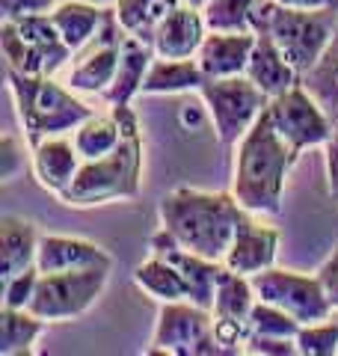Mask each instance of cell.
Returning a JSON list of instances; mask_svg holds the SVG:
<instances>
[{
  "mask_svg": "<svg viewBox=\"0 0 338 356\" xmlns=\"http://www.w3.org/2000/svg\"><path fill=\"white\" fill-rule=\"evenodd\" d=\"M297 158L300 152L279 137V131L273 128L264 107L261 116L252 122V128L234 146V175H232L234 199L252 214L279 217L285 181Z\"/></svg>",
  "mask_w": 338,
  "mask_h": 356,
  "instance_id": "6da1fadb",
  "label": "cell"
},
{
  "mask_svg": "<svg viewBox=\"0 0 338 356\" xmlns=\"http://www.w3.org/2000/svg\"><path fill=\"white\" fill-rule=\"evenodd\" d=\"M246 208L234 193H208L196 187H175L157 202L161 226L190 252L223 261Z\"/></svg>",
  "mask_w": 338,
  "mask_h": 356,
  "instance_id": "7a4b0ae2",
  "label": "cell"
},
{
  "mask_svg": "<svg viewBox=\"0 0 338 356\" xmlns=\"http://www.w3.org/2000/svg\"><path fill=\"white\" fill-rule=\"evenodd\" d=\"M122 119V143L104 158L83 161L74 181L56 196L69 208L107 205L116 199H137L143 178V134L131 104L113 107Z\"/></svg>",
  "mask_w": 338,
  "mask_h": 356,
  "instance_id": "3957f363",
  "label": "cell"
},
{
  "mask_svg": "<svg viewBox=\"0 0 338 356\" xmlns=\"http://www.w3.org/2000/svg\"><path fill=\"white\" fill-rule=\"evenodd\" d=\"M6 86L13 92L15 113L30 149L48 137L74 131L95 113L69 86L56 83L51 74H21L6 65Z\"/></svg>",
  "mask_w": 338,
  "mask_h": 356,
  "instance_id": "277c9868",
  "label": "cell"
},
{
  "mask_svg": "<svg viewBox=\"0 0 338 356\" xmlns=\"http://www.w3.org/2000/svg\"><path fill=\"white\" fill-rule=\"evenodd\" d=\"M335 27H338V6L297 9L279 3V0H261V6L255 9L252 18V30L267 33L279 44L285 60L297 69L300 81L321 60Z\"/></svg>",
  "mask_w": 338,
  "mask_h": 356,
  "instance_id": "5b68a950",
  "label": "cell"
},
{
  "mask_svg": "<svg viewBox=\"0 0 338 356\" xmlns=\"http://www.w3.org/2000/svg\"><path fill=\"white\" fill-rule=\"evenodd\" d=\"M0 51L9 69L21 74H54L72 60V48L51 21V13L0 24Z\"/></svg>",
  "mask_w": 338,
  "mask_h": 356,
  "instance_id": "8992f818",
  "label": "cell"
},
{
  "mask_svg": "<svg viewBox=\"0 0 338 356\" xmlns=\"http://www.w3.org/2000/svg\"><path fill=\"white\" fill-rule=\"evenodd\" d=\"M110 280L107 267H89V270H63L42 273L36 282V294L30 300V312L48 324H69L83 318L98 303Z\"/></svg>",
  "mask_w": 338,
  "mask_h": 356,
  "instance_id": "52a82bcc",
  "label": "cell"
},
{
  "mask_svg": "<svg viewBox=\"0 0 338 356\" xmlns=\"http://www.w3.org/2000/svg\"><path fill=\"white\" fill-rule=\"evenodd\" d=\"M199 95L208 107L214 131H217L223 146H238L241 137L252 128V122L270 104V95L264 89H258L246 74L208 77L199 89Z\"/></svg>",
  "mask_w": 338,
  "mask_h": 356,
  "instance_id": "ba28073f",
  "label": "cell"
},
{
  "mask_svg": "<svg viewBox=\"0 0 338 356\" xmlns=\"http://www.w3.org/2000/svg\"><path fill=\"white\" fill-rule=\"evenodd\" d=\"M145 353L169 356H229L214 336V312L196 306L193 300L161 303L152 348Z\"/></svg>",
  "mask_w": 338,
  "mask_h": 356,
  "instance_id": "9c48e42d",
  "label": "cell"
},
{
  "mask_svg": "<svg viewBox=\"0 0 338 356\" xmlns=\"http://www.w3.org/2000/svg\"><path fill=\"white\" fill-rule=\"evenodd\" d=\"M258 300H267L279 309H285L288 315H294L300 324H318L335 315V306L318 273H297L285 270V267H267V270L250 276Z\"/></svg>",
  "mask_w": 338,
  "mask_h": 356,
  "instance_id": "30bf717a",
  "label": "cell"
},
{
  "mask_svg": "<svg viewBox=\"0 0 338 356\" xmlns=\"http://www.w3.org/2000/svg\"><path fill=\"white\" fill-rule=\"evenodd\" d=\"M267 113L273 128L279 131V137L294 146L300 154L306 149H323L332 140V119L326 116V110L314 102V95L303 83L291 86L288 92H282L276 98H270Z\"/></svg>",
  "mask_w": 338,
  "mask_h": 356,
  "instance_id": "8fae6325",
  "label": "cell"
},
{
  "mask_svg": "<svg viewBox=\"0 0 338 356\" xmlns=\"http://www.w3.org/2000/svg\"><path fill=\"white\" fill-rule=\"evenodd\" d=\"M122 42H125V27L119 24L116 9H104V21L95 33V48L86 51L81 60L74 63L65 86L72 92H86V95H104L113 77L119 69L122 57Z\"/></svg>",
  "mask_w": 338,
  "mask_h": 356,
  "instance_id": "7c38bea8",
  "label": "cell"
},
{
  "mask_svg": "<svg viewBox=\"0 0 338 356\" xmlns=\"http://www.w3.org/2000/svg\"><path fill=\"white\" fill-rule=\"evenodd\" d=\"M205 36H208V24H205L202 9L178 3L172 13H166L161 18V24L154 27L152 48H154L157 57L187 60V57H196V54H199Z\"/></svg>",
  "mask_w": 338,
  "mask_h": 356,
  "instance_id": "4fadbf2b",
  "label": "cell"
},
{
  "mask_svg": "<svg viewBox=\"0 0 338 356\" xmlns=\"http://www.w3.org/2000/svg\"><path fill=\"white\" fill-rule=\"evenodd\" d=\"M276 252H279V232L270 226H258L252 220V211H246L238 222V232H234V241L229 252H225L223 264L234 273L255 276L276 264Z\"/></svg>",
  "mask_w": 338,
  "mask_h": 356,
  "instance_id": "5bb4252c",
  "label": "cell"
},
{
  "mask_svg": "<svg viewBox=\"0 0 338 356\" xmlns=\"http://www.w3.org/2000/svg\"><path fill=\"white\" fill-rule=\"evenodd\" d=\"M36 267L42 273H63V270H89V267H107L113 270V255L101 250L98 243L83 238L65 235H42Z\"/></svg>",
  "mask_w": 338,
  "mask_h": 356,
  "instance_id": "9a60e30c",
  "label": "cell"
},
{
  "mask_svg": "<svg viewBox=\"0 0 338 356\" xmlns=\"http://www.w3.org/2000/svg\"><path fill=\"white\" fill-rule=\"evenodd\" d=\"M81 163H83V158H81V152L74 149V140H65L63 134L60 137L42 140L39 146L30 149V170L36 175L39 187H45V191H51L56 196L74 181Z\"/></svg>",
  "mask_w": 338,
  "mask_h": 356,
  "instance_id": "2e32d148",
  "label": "cell"
},
{
  "mask_svg": "<svg viewBox=\"0 0 338 356\" xmlns=\"http://www.w3.org/2000/svg\"><path fill=\"white\" fill-rule=\"evenodd\" d=\"M258 33H217L208 30L205 42L196 54L205 77H234L246 74Z\"/></svg>",
  "mask_w": 338,
  "mask_h": 356,
  "instance_id": "e0dca14e",
  "label": "cell"
},
{
  "mask_svg": "<svg viewBox=\"0 0 338 356\" xmlns=\"http://www.w3.org/2000/svg\"><path fill=\"white\" fill-rule=\"evenodd\" d=\"M157 57L152 42H145L134 33H125V42H122V57H119V69L116 77H113L110 89L104 92V102L110 107H122V104H131L134 98L143 92V81H145V72H149L152 60Z\"/></svg>",
  "mask_w": 338,
  "mask_h": 356,
  "instance_id": "ac0fdd59",
  "label": "cell"
},
{
  "mask_svg": "<svg viewBox=\"0 0 338 356\" xmlns=\"http://www.w3.org/2000/svg\"><path fill=\"white\" fill-rule=\"evenodd\" d=\"M39 229L24 217L0 220V282L36 267L39 252Z\"/></svg>",
  "mask_w": 338,
  "mask_h": 356,
  "instance_id": "d6986e66",
  "label": "cell"
},
{
  "mask_svg": "<svg viewBox=\"0 0 338 356\" xmlns=\"http://www.w3.org/2000/svg\"><path fill=\"white\" fill-rule=\"evenodd\" d=\"M246 77H250L258 89H264L270 98L288 92L291 86L300 83L297 69L285 60V54L279 51V44L270 39L267 33H258L250 65H246Z\"/></svg>",
  "mask_w": 338,
  "mask_h": 356,
  "instance_id": "ffe728a7",
  "label": "cell"
},
{
  "mask_svg": "<svg viewBox=\"0 0 338 356\" xmlns=\"http://www.w3.org/2000/svg\"><path fill=\"white\" fill-rule=\"evenodd\" d=\"M208 77L202 72V65L196 57L187 60H166V57H154L149 72L143 81V92L140 95H175V92H199L202 83Z\"/></svg>",
  "mask_w": 338,
  "mask_h": 356,
  "instance_id": "44dd1931",
  "label": "cell"
},
{
  "mask_svg": "<svg viewBox=\"0 0 338 356\" xmlns=\"http://www.w3.org/2000/svg\"><path fill=\"white\" fill-rule=\"evenodd\" d=\"M255 288L252 280L243 273H234L223 264L220 280H217V291H214V321H225V324H241L250 327V312L255 306ZM252 330V327H250Z\"/></svg>",
  "mask_w": 338,
  "mask_h": 356,
  "instance_id": "7402d4cb",
  "label": "cell"
},
{
  "mask_svg": "<svg viewBox=\"0 0 338 356\" xmlns=\"http://www.w3.org/2000/svg\"><path fill=\"white\" fill-rule=\"evenodd\" d=\"M134 285L143 294H149L157 303H175V300H190V288L184 282L182 270L166 261L163 255H149L137 270H134Z\"/></svg>",
  "mask_w": 338,
  "mask_h": 356,
  "instance_id": "603a6c76",
  "label": "cell"
},
{
  "mask_svg": "<svg viewBox=\"0 0 338 356\" xmlns=\"http://www.w3.org/2000/svg\"><path fill=\"white\" fill-rule=\"evenodd\" d=\"M51 21L60 30L65 44L77 54L98 33L101 21H104V9L83 3V0H65V3H56L51 9Z\"/></svg>",
  "mask_w": 338,
  "mask_h": 356,
  "instance_id": "cb8c5ba5",
  "label": "cell"
},
{
  "mask_svg": "<svg viewBox=\"0 0 338 356\" xmlns=\"http://www.w3.org/2000/svg\"><path fill=\"white\" fill-rule=\"evenodd\" d=\"M48 327V321L33 315L30 309L0 306V356L33 353V344Z\"/></svg>",
  "mask_w": 338,
  "mask_h": 356,
  "instance_id": "d4e9b609",
  "label": "cell"
},
{
  "mask_svg": "<svg viewBox=\"0 0 338 356\" xmlns=\"http://www.w3.org/2000/svg\"><path fill=\"white\" fill-rule=\"evenodd\" d=\"M300 83L314 95V102L326 110V116L335 125L338 122V27L332 33L330 44H326V51L321 54V60L303 74Z\"/></svg>",
  "mask_w": 338,
  "mask_h": 356,
  "instance_id": "484cf974",
  "label": "cell"
},
{
  "mask_svg": "<svg viewBox=\"0 0 338 356\" xmlns=\"http://www.w3.org/2000/svg\"><path fill=\"white\" fill-rule=\"evenodd\" d=\"M74 149L81 152L83 161L104 158L122 143V119L116 116V110L110 107V113H92L86 122L74 128Z\"/></svg>",
  "mask_w": 338,
  "mask_h": 356,
  "instance_id": "4316f807",
  "label": "cell"
},
{
  "mask_svg": "<svg viewBox=\"0 0 338 356\" xmlns=\"http://www.w3.org/2000/svg\"><path fill=\"white\" fill-rule=\"evenodd\" d=\"M182 3V0H116V15H119V24L125 27V33H134L145 42H152V33L154 27L161 24V18L166 13Z\"/></svg>",
  "mask_w": 338,
  "mask_h": 356,
  "instance_id": "83f0119b",
  "label": "cell"
},
{
  "mask_svg": "<svg viewBox=\"0 0 338 356\" xmlns=\"http://www.w3.org/2000/svg\"><path fill=\"white\" fill-rule=\"evenodd\" d=\"M261 0H208L202 15L208 30L217 33H255L252 18Z\"/></svg>",
  "mask_w": 338,
  "mask_h": 356,
  "instance_id": "f1b7e54d",
  "label": "cell"
},
{
  "mask_svg": "<svg viewBox=\"0 0 338 356\" xmlns=\"http://www.w3.org/2000/svg\"><path fill=\"white\" fill-rule=\"evenodd\" d=\"M250 327H252V332H261V336L297 339V332H300L303 324L294 315H288L285 309L267 303V300H255V306L250 312Z\"/></svg>",
  "mask_w": 338,
  "mask_h": 356,
  "instance_id": "f546056e",
  "label": "cell"
},
{
  "mask_svg": "<svg viewBox=\"0 0 338 356\" xmlns=\"http://www.w3.org/2000/svg\"><path fill=\"white\" fill-rule=\"evenodd\" d=\"M297 353L303 356H335L338 353V312L318 324H303L297 332Z\"/></svg>",
  "mask_w": 338,
  "mask_h": 356,
  "instance_id": "4dcf8cb0",
  "label": "cell"
},
{
  "mask_svg": "<svg viewBox=\"0 0 338 356\" xmlns=\"http://www.w3.org/2000/svg\"><path fill=\"white\" fill-rule=\"evenodd\" d=\"M42 270L39 267H30V270L13 276V280H3V306H13V309H27L33 294H36V282H39Z\"/></svg>",
  "mask_w": 338,
  "mask_h": 356,
  "instance_id": "1f68e13d",
  "label": "cell"
},
{
  "mask_svg": "<svg viewBox=\"0 0 338 356\" xmlns=\"http://www.w3.org/2000/svg\"><path fill=\"white\" fill-rule=\"evenodd\" d=\"M27 158H24V143H21L15 134H3L0 137V178L3 181H13L18 172H24Z\"/></svg>",
  "mask_w": 338,
  "mask_h": 356,
  "instance_id": "d6a6232c",
  "label": "cell"
},
{
  "mask_svg": "<svg viewBox=\"0 0 338 356\" xmlns=\"http://www.w3.org/2000/svg\"><path fill=\"white\" fill-rule=\"evenodd\" d=\"M243 353L252 356H294L297 339H279V336H261V332H250L243 344Z\"/></svg>",
  "mask_w": 338,
  "mask_h": 356,
  "instance_id": "836d02e7",
  "label": "cell"
},
{
  "mask_svg": "<svg viewBox=\"0 0 338 356\" xmlns=\"http://www.w3.org/2000/svg\"><path fill=\"white\" fill-rule=\"evenodd\" d=\"M56 3L54 0H0V18L3 21H21L30 15L51 13Z\"/></svg>",
  "mask_w": 338,
  "mask_h": 356,
  "instance_id": "e575fe53",
  "label": "cell"
},
{
  "mask_svg": "<svg viewBox=\"0 0 338 356\" xmlns=\"http://www.w3.org/2000/svg\"><path fill=\"white\" fill-rule=\"evenodd\" d=\"M318 276H321V282L326 288V294H330V300H332V306L338 309V243L330 252V259L318 267Z\"/></svg>",
  "mask_w": 338,
  "mask_h": 356,
  "instance_id": "d590c367",
  "label": "cell"
},
{
  "mask_svg": "<svg viewBox=\"0 0 338 356\" xmlns=\"http://www.w3.org/2000/svg\"><path fill=\"white\" fill-rule=\"evenodd\" d=\"M323 154H326V191H330L332 202H338V140L326 143Z\"/></svg>",
  "mask_w": 338,
  "mask_h": 356,
  "instance_id": "8d00e7d4",
  "label": "cell"
},
{
  "mask_svg": "<svg viewBox=\"0 0 338 356\" xmlns=\"http://www.w3.org/2000/svg\"><path fill=\"white\" fill-rule=\"evenodd\" d=\"M279 3L297 9H321V6H338V0H279Z\"/></svg>",
  "mask_w": 338,
  "mask_h": 356,
  "instance_id": "74e56055",
  "label": "cell"
},
{
  "mask_svg": "<svg viewBox=\"0 0 338 356\" xmlns=\"http://www.w3.org/2000/svg\"><path fill=\"white\" fill-rule=\"evenodd\" d=\"M182 3H187V6H196V9H205L208 0H182Z\"/></svg>",
  "mask_w": 338,
  "mask_h": 356,
  "instance_id": "f35d334b",
  "label": "cell"
},
{
  "mask_svg": "<svg viewBox=\"0 0 338 356\" xmlns=\"http://www.w3.org/2000/svg\"><path fill=\"white\" fill-rule=\"evenodd\" d=\"M332 140H338V122H335V131H332Z\"/></svg>",
  "mask_w": 338,
  "mask_h": 356,
  "instance_id": "ab89813d",
  "label": "cell"
}]
</instances>
